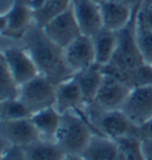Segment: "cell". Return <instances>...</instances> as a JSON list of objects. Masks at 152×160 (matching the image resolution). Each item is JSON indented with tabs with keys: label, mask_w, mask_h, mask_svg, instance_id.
Masks as SVG:
<instances>
[{
	"label": "cell",
	"mask_w": 152,
	"mask_h": 160,
	"mask_svg": "<svg viewBox=\"0 0 152 160\" xmlns=\"http://www.w3.org/2000/svg\"><path fill=\"white\" fill-rule=\"evenodd\" d=\"M23 39L39 75L45 76L56 86L74 76L66 63L63 49L45 34L43 28L34 23Z\"/></svg>",
	"instance_id": "cell-1"
},
{
	"label": "cell",
	"mask_w": 152,
	"mask_h": 160,
	"mask_svg": "<svg viewBox=\"0 0 152 160\" xmlns=\"http://www.w3.org/2000/svg\"><path fill=\"white\" fill-rule=\"evenodd\" d=\"M141 4L143 2L134 6L133 14L128 24L117 31V48L112 61L102 67L103 74L118 78L132 89L133 72L145 64L137 44V14Z\"/></svg>",
	"instance_id": "cell-2"
},
{
	"label": "cell",
	"mask_w": 152,
	"mask_h": 160,
	"mask_svg": "<svg viewBox=\"0 0 152 160\" xmlns=\"http://www.w3.org/2000/svg\"><path fill=\"white\" fill-rule=\"evenodd\" d=\"M94 134H99L90 122L88 114L80 115L75 112L62 114L55 142L66 154L81 155Z\"/></svg>",
	"instance_id": "cell-3"
},
{
	"label": "cell",
	"mask_w": 152,
	"mask_h": 160,
	"mask_svg": "<svg viewBox=\"0 0 152 160\" xmlns=\"http://www.w3.org/2000/svg\"><path fill=\"white\" fill-rule=\"evenodd\" d=\"M86 112L99 134L115 141L127 137H139V127L134 125L121 109L107 112L86 109Z\"/></svg>",
	"instance_id": "cell-4"
},
{
	"label": "cell",
	"mask_w": 152,
	"mask_h": 160,
	"mask_svg": "<svg viewBox=\"0 0 152 160\" xmlns=\"http://www.w3.org/2000/svg\"><path fill=\"white\" fill-rule=\"evenodd\" d=\"M17 97L34 114L55 104L56 84L43 75H37L19 87Z\"/></svg>",
	"instance_id": "cell-5"
},
{
	"label": "cell",
	"mask_w": 152,
	"mask_h": 160,
	"mask_svg": "<svg viewBox=\"0 0 152 160\" xmlns=\"http://www.w3.org/2000/svg\"><path fill=\"white\" fill-rule=\"evenodd\" d=\"M34 24V10L28 0H12L11 7L0 17V33L6 38L23 39Z\"/></svg>",
	"instance_id": "cell-6"
},
{
	"label": "cell",
	"mask_w": 152,
	"mask_h": 160,
	"mask_svg": "<svg viewBox=\"0 0 152 160\" xmlns=\"http://www.w3.org/2000/svg\"><path fill=\"white\" fill-rule=\"evenodd\" d=\"M132 88L125 84L124 82L113 77L111 75L103 74L101 87L96 94L94 102L86 109L96 112H107L121 109Z\"/></svg>",
	"instance_id": "cell-7"
},
{
	"label": "cell",
	"mask_w": 152,
	"mask_h": 160,
	"mask_svg": "<svg viewBox=\"0 0 152 160\" xmlns=\"http://www.w3.org/2000/svg\"><path fill=\"white\" fill-rule=\"evenodd\" d=\"M0 59L6 64L12 77L19 87L39 75L34 59L25 48H6L1 51Z\"/></svg>",
	"instance_id": "cell-8"
},
{
	"label": "cell",
	"mask_w": 152,
	"mask_h": 160,
	"mask_svg": "<svg viewBox=\"0 0 152 160\" xmlns=\"http://www.w3.org/2000/svg\"><path fill=\"white\" fill-rule=\"evenodd\" d=\"M43 30L45 34L62 49L69 45L80 34H82L71 6L43 26Z\"/></svg>",
	"instance_id": "cell-9"
},
{
	"label": "cell",
	"mask_w": 152,
	"mask_h": 160,
	"mask_svg": "<svg viewBox=\"0 0 152 160\" xmlns=\"http://www.w3.org/2000/svg\"><path fill=\"white\" fill-rule=\"evenodd\" d=\"M121 110L138 127L150 120L152 118V84L133 88Z\"/></svg>",
	"instance_id": "cell-10"
},
{
	"label": "cell",
	"mask_w": 152,
	"mask_h": 160,
	"mask_svg": "<svg viewBox=\"0 0 152 160\" xmlns=\"http://www.w3.org/2000/svg\"><path fill=\"white\" fill-rule=\"evenodd\" d=\"M64 59L73 74L82 71L95 64V50L90 36L80 34L68 46L63 49Z\"/></svg>",
	"instance_id": "cell-11"
},
{
	"label": "cell",
	"mask_w": 152,
	"mask_h": 160,
	"mask_svg": "<svg viewBox=\"0 0 152 160\" xmlns=\"http://www.w3.org/2000/svg\"><path fill=\"white\" fill-rule=\"evenodd\" d=\"M0 133L3 139L7 141L8 145H14L19 147H26L36 140L40 139L39 132L37 131L31 118L1 121Z\"/></svg>",
	"instance_id": "cell-12"
},
{
	"label": "cell",
	"mask_w": 152,
	"mask_h": 160,
	"mask_svg": "<svg viewBox=\"0 0 152 160\" xmlns=\"http://www.w3.org/2000/svg\"><path fill=\"white\" fill-rule=\"evenodd\" d=\"M54 107L60 114L67 112H75L80 115L87 113L80 87L74 76L56 86V101Z\"/></svg>",
	"instance_id": "cell-13"
},
{
	"label": "cell",
	"mask_w": 152,
	"mask_h": 160,
	"mask_svg": "<svg viewBox=\"0 0 152 160\" xmlns=\"http://www.w3.org/2000/svg\"><path fill=\"white\" fill-rule=\"evenodd\" d=\"M74 14L79 23L81 32L87 36L94 34L102 29V19L100 5L93 0H73Z\"/></svg>",
	"instance_id": "cell-14"
},
{
	"label": "cell",
	"mask_w": 152,
	"mask_h": 160,
	"mask_svg": "<svg viewBox=\"0 0 152 160\" xmlns=\"http://www.w3.org/2000/svg\"><path fill=\"white\" fill-rule=\"evenodd\" d=\"M133 7L121 0H107L100 5L102 28L117 32L126 26L132 18Z\"/></svg>",
	"instance_id": "cell-15"
},
{
	"label": "cell",
	"mask_w": 152,
	"mask_h": 160,
	"mask_svg": "<svg viewBox=\"0 0 152 160\" xmlns=\"http://www.w3.org/2000/svg\"><path fill=\"white\" fill-rule=\"evenodd\" d=\"M74 78L79 84L82 97H83V102L87 108L94 102L96 94L101 87L102 80H103L102 65H99L96 63L93 64L89 68L74 74Z\"/></svg>",
	"instance_id": "cell-16"
},
{
	"label": "cell",
	"mask_w": 152,
	"mask_h": 160,
	"mask_svg": "<svg viewBox=\"0 0 152 160\" xmlns=\"http://www.w3.org/2000/svg\"><path fill=\"white\" fill-rule=\"evenodd\" d=\"M81 157L83 160H120V149L115 140L94 134Z\"/></svg>",
	"instance_id": "cell-17"
},
{
	"label": "cell",
	"mask_w": 152,
	"mask_h": 160,
	"mask_svg": "<svg viewBox=\"0 0 152 160\" xmlns=\"http://www.w3.org/2000/svg\"><path fill=\"white\" fill-rule=\"evenodd\" d=\"M31 120L39 132L40 139L55 141L56 133L62 120V114H60L54 106L34 113L31 115Z\"/></svg>",
	"instance_id": "cell-18"
},
{
	"label": "cell",
	"mask_w": 152,
	"mask_h": 160,
	"mask_svg": "<svg viewBox=\"0 0 152 160\" xmlns=\"http://www.w3.org/2000/svg\"><path fill=\"white\" fill-rule=\"evenodd\" d=\"M94 50H95V63L106 65L112 61L117 48V32L102 28L94 36H92Z\"/></svg>",
	"instance_id": "cell-19"
},
{
	"label": "cell",
	"mask_w": 152,
	"mask_h": 160,
	"mask_svg": "<svg viewBox=\"0 0 152 160\" xmlns=\"http://www.w3.org/2000/svg\"><path fill=\"white\" fill-rule=\"evenodd\" d=\"M26 160H62L66 153L55 141L38 139L24 147Z\"/></svg>",
	"instance_id": "cell-20"
},
{
	"label": "cell",
	"mask_w": 152,
	"mask_h": 160,
	"mask_svg": "<svg viewBox=\"0 0 152 160\" xmlns=\"http://www.w3.org/2000/svg\"><path fill=\"white\" fill-rule=\"evenodd\" d=\"M71 1L73 0H46L39 10L34 12V23L43 28L54 18L67 11L71 6Z\"/></svg>",
	"instance_id": "cell-21"
},
{
	"label": "cell",
	"mask_w": 152,
	"mask_h": 160,
	"mask_svg": "<svg viewBox=\"0 0 152 160\" xmlns=\"http://www.w3.org/2000/svg\"><path fill=\"white\" fill-rule=\"evenodd\" d=\"M31 110L18 98H10L0 101V120H20L31 118Z\"/></svg>",
	"instance_id": "cell-22"
},
{
	"label": "cell",
	"mask_w": 152,
	"mask_h": 160,
	"mask_svg": "<svg viewBox=\"0 0 152 160\" xmlns=\"http://www.w3.org/2000/svg\"><path fill=\"white\" fill-rule=\"evenodd\" d=\"M117 142L120 149V160H145L139 137H127Z\"/></svg>",
	"instance_id": "cell-23"
},
{
	"label": "cell",
	"mask_w": 152,
	"mask_h": 160,
	"mask_svg": "<svg viewBox=\"0 0 152 160\" xmlns=\"http://www.w3.org/2000/svg\"><path fill=\"white\" fill-rule=\"evenodd\" d=\"M1 64V74H0V101L16 98L18 96L19 86L14 78L12 77L10 70L7 69L6 64L0 59Z\"/></svg>",
	"instance_id": "cell-24"
},
{
	"label": "cell",
	"mask_w": 152,
	"mask_h": 160,
	"mask_svg": "<svg viewBox=\"0 0 152 160\" xmlns=\"http://www.w3.org/2000/svg\"><path fill=\"white\" fill-rule=\"evenodd\" d=\"M137 44L144 62L152 64V31L137 28Z\"/></svg>",
	"instance_id": "cell-25"
},
{
	"label": "cell",
	"mask_w": 152,
	"mask_h": 160,
	"mask_svg": "<svg viewBox=\"0 0 152 160\" xmlns=\"http://www.w3.org/2000/svg\"><path fill=\"white\" fill-rule=\"evenodd\" d=\"M137 28L152 31V6L143 1L137 14Z\"/></svg>",
	"instance_id": "cell-26"
},
{
	"label": "cell",
	"mask_w": 152,
	"mask_h": 160,
	"mask_svg": "<svg viewBox=\"0 0 152 160\" xmlns=\"http://www.w3.org/2000/svg\"><path fill=\"white\" fill-rule=\"evenodd\" d=\"M0 160H26L24 147L8 145L7 147L3 149Z\"/></svg>",
	"instance_id": "cell-27"
},
{
	"label": "cell",
	"mask_w": 152,
	"mask_h": 160,
	"mask_svg": "<svg viewBox=\"0 0 152 160\" xmlns=\"http://www.w3.org/2000/svg\"><path fill=\"white\" fill-rule=\"evenodd\" d=\"M139 137L141 140L144 139H152V118L147 120L145 123L139 126Z\"/></svg>",
	"instance_id": "cell-28"
},
{
	"label": "cell",
	"mask_w": 152,
	"mask_h": 160,
	"mask_svg": "<svg viewBox=\"0 0 152 160\" xmlns=\"http://www.w3.org/2000/svg\"><path fill=\"white\" fill-rule=\"evenodd\" d=\"M141 149L145 160H152V139L141 140Z\"/></svg>",
	"instance_id": "cell-29"
},
{
	"label": "cell",
	"mask_w": 152,
	"mask_h": 160,
	"mask_svg": "<svg viewBox=\"0 0 152 160\" xmlns=\"http://www.w3.org/2000/svg\"><path fill=\"white\" fill-rule=\"evenodd\" d=\"M45 1H46V0H28L29 5L34 10V12L37 11V10H39L40 7L45 4Z\"/></svg>",
	"instance_id": "cell-30"
},
{
	"label": "cell",
	"mask_w": 152,
	"mask_h": 160,
	"mask_svg": "<svg viewBox=\"0 0 152 160\" xmlns=\"http://www.w3.org/2000/svg\"><path fill=\"white\" fill-rule=\"evenodd\" d=\"M62 160H83V158L81 155H76V154H66L63 157Z\"/></svg>",
	"instance_id": "cell-31"
},
{
	"label": "cell",
	"mask_w": 152,
	"mask_h": 160,
	"mask_svg": "<svg viewBox=\"0 0 152 160\" xmlns=\"http://www.w3.org/2000/svg\"><path fill=\"white\" fill-rule=\"evenodd\" d=\"M121 1H124L125 4L130 5L131 7H133V6H135V5H138V4H140V2H143L144 0H121Z\"/></svg>",
	"instance_id": "cell-32"
},
{
	"label": "cell",
	"mask_w": 152,
	"mask_h": 160,
	"mask_svg": "<svg viewBox=\"0 0 152 160\" xmlns=\"http://www.w3.org/2000/svg\"><path fill=\"white\" fill-rule=\"evenodd\" d=\"M93 1H95L96 4H99V5H101V4H103L105 1H107V0H93Z\"/></svg>",
	"instance_id": "cell-33"
},
{
	"label": "cell",
	"mask_w": 152,
	"mask_h": 160,
	"mask_svg": "<svg viewBox=\"0 0 152 160\" xmlns=\"http://www.w3.org/2000/svg\"><path fill=\"white\" fill-rule=\"evenodd\" d=\"M144 2H145V4H147V5L152 6V0H144Z\"/></svg>",
	"instance_id": "cell-34"
},
{
	"label": "cell",
	"mask_w": 152,
	"mask_h": 160,
	"mask_svg": "<svg viewBox=\"0 0 152 160\" xmlns=\"http://www.w3.org/2000/svg\"><path fill=\"white\" fill-rule=\"evenodd\" d=\"M151 65H152V64H151Z\"/></svg>",
	"instance_id": "cell-35"
}]
</instances>
